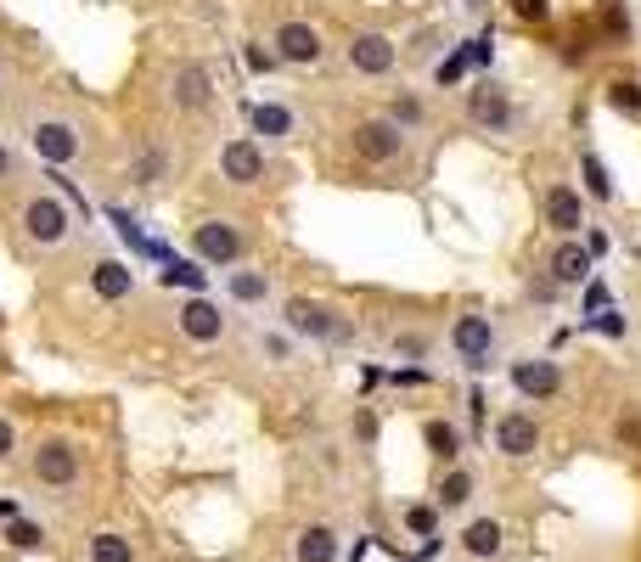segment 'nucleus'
I'll return each instance as SVG.
<instances>
[{"instance_id": "obj_16", "label": "nucleus", "mask_w": 641, "mask_h": 562, "mask_svg": "<svg viewBox=\"0 0 641 562\" xmlns=\"http://www.w3.org/2000/svg\"><path fill=\"white\" fill-rule=\"evenodd\" d=\"M270 51L282 57V68H316L327 57V40L310 23H282L277 34H270Z\"/></svg>"}, {"instance_id": "obj_44", "label": "nucleus", "mask_w": 641, "mask_h": 562, "mask_svg": "<svg viewBox=\"0 0 641 562\" xmlns=\"http://www.w3.org/2000/svg\"><path fill=\"white\" fill-rule=\"evenodd\" d=\"M602 304H613V299H608V281L591 275V281H585V310H602Z\"/></svg>"}, {"instance_id": "obj_35", "label": "nucleus", "mask_w": 641, "mask_h": 562, "mask_svg": "<svg viewBox=\"0 0 641 562\" xmlns=\"http://www.w3.org/2000/svg\"><path fill=\"white\" fill-rule=\"evenodd\" d=\"M585 332H602V338H624V332H630V321H624L613 304H602V310H591V315H585Z\"/></svg>"}, {"instance_id": "obj_14", "label": "nucleus", "mask_w": 641, "mask_h": 562, "mask_svg": "<svg viewBox=\"0 0 641 562\" xmlns=\"http://www.w3.org/2000/svg\"><path fill=\"white\" fill-rule=\"evenodd\" d=\"M490 450L507 455V461H529V455L540 450V422H534L529 411L495 417V422H490Z\"/></svg>"}, {"instance_id": "obj_37", "label": "nucleus", "mask_w": 641, "mask_h": 562, "mask_svg": "<svg viewBox=\"0 0 641 562\" xmlns=\"http://www.w3.org/2000/svg\"><path fill=\"white\" fill-rule=\"evenodd\" d=\"M400 360H428V349H433V338L428 332H394V343H389Z\"/></svg>"}, {"instance_id": "obj_5", "label": "nucleus", "mask_w": 641, "mask_h": 562, "mask_svg": "<svg viewBox=\"0 0 641 562\" xmlns=\"http://www.w3.org/2000/svg\"><path fill=\"white\" fill-rule=\"evenodd\" d=\"M282 327L310 343H354V321L321 299H282Z\"/></svg>"}, {"instance_id": "obj_15", "label": "nucleus", "mask_w": 641, "mask_h": 562, "mask_svg": "<svg viewBox=\"0 0 641 562\" xmlns=\"http://www.w3.org/2000/svg\"><path fill=\"white\" fill-rule=\"evenodd\" d=\"M540 220L552 225L558 237H580V231H585V192H580V185H569V180L545 185V198H540Z\"/></svg>"}, {"instance_id": "obj_8", "label": "nucleus", "mask_w": 641, "mask_h": 562, "mask_svg": "<svg viewBox=\"0 0 641 562\" xmlns=\"http://www.w3.org/2000/svg\"><path fill=\"white\" fill-rule=\"evenodd\" d=\"M349 147H354V158H360V163H378V169H383V163H400V158H405L411 136H405L394 119H383V113H378V119H360V124L349 130Z\"/></svg>"}, {"instance_id": "obj_40", "label": "nucleus", "mask_w": 641, "mask_h": 562, "mask_svg": "<svg viewBox=\"0 0 641 562\" xmlns=\"http://www.w3.org/2000/svg\"><path fill=\"white\" fill-rule=\"evenodd\" d=\"M468 57H473V68H490V57H495V34L484 29L479 40H468Z\"/></svg>"}, {"instance_id": "obj_18", "label": "nucleus", "mask_w": 641, "mask_h": 562, "mask_svg": "<svg viewBox=\"0 0 641 562\" xmlns=\"http://www.w3.org/2000/svg\"><path fill=\"white\" fill-rule=\"evenodd\" d=\"M242 119H248V136H259V141H288L299 130L288 102H242Z\"/></svg>"}, {"instance_id": "obj_21", "label": "nucleus", "mask_w": 641, "mask_h": 562, "mask_svg": "<svg viewBox=\"0 0 641 562\" xmlns=\"http://www.w3.org/2000/svg\"><path fill=\"white\" fill-rule=\"evenodd\" d=\"M90 288H97V299H108V304H124V299L136 293V270L108 253V259L90 264Z\"/></svg>"}, {"instance_id": "obj_42", "label": "nucleus", "mask_w": 641, "mask_h": 562, "mask_svg": "<svg viewBox=\"0 0 641 562\" xmlns=\"http://www.w3.org/2000/svg\"><path fill=\"white\" fill-rule=\"evenodd\" d=\"M558 293H563V288H558L552 275H534V281H529V299H534V304H552Z\"/></svg>"}, {"instance_id": "obj_10", "label": "nucleus", "mask_w": 641, "mask_h": 562, "mask_svg": "<svg viewBox=\"0 0 641 562\" xmlns=\"http://www.w3.org/2000/svg\"><path fill=\"white\" fill-rule=\"evenodd\" d=\"M343 57H349V73H360V79H389V73H400V40H394V34H378V29H360Z\"/></svg>"}, {"instance_id": "obj_4", "label": "nucleus", "mask_w": 641, "mask_h": 562, "mask_svg": "<svg viewBox=\"0 0 641 562\" xmlns=\"http://www.w3.org/2000/svg\"><path fill=\"white\" fill-rule=\"evenodd\" d=\"M29 147H34V158L51 163V169H79L84 152H90V136H84V124L68 119V113H34V119H29Z\"/></svg>"}, {"instance_id": "obj_30", "label": "nucleus", "mask_w": 641, "mask_h": 562, "mask_svg": "<svg viewBox=\"0 0 641 562\" xmlns=\"http://www.w3.org/2000/svg\"><path fill=\"white\" fill-rule=\"evenodd\" d=\"M383 119H394L405 136H417V130L428 124V102H422V97H411V90H400V97L389 102V113H383Z\"/></svg>"}, {"instance_id": "obj_38", "label": "nucleus", "mask_w": 641, "mask_h": 562, "mask_svg": "<svg viewBox=\"0 0 641 562\" xmlns=\"http://www.w3.org/2000/svg\"><path fill=\"white\" fill-rule=\"evenodd\" d=\"M259 349H264V360H293V332H264Z\"/></svg>"}, {"instance_id": "obj_29", "label": "nucleus", "mask_w": 641, "mask_h": 562, "mask_svg": "<svg viewBox=\"0 0 641 562\" xmlns=\"http://www.w3.org/2000/svg\"><path fill=\"white\" fill-rule=\"evenodd\" d=\"M439 518H444V512H439L433 501H405V506H400V529H405L411 540H439Z\"/></svg>"}, {"instance_id": "obj_36", "label": "nucleus", "mask_w": 641, "mask_h": 562, "mask_svg": "<svg viewBox=\"0 0 641 562\" xmlns=\"http://www.w3.org/2000/svg\"><path fill=\"white\" fill-rule=\"evenodd\" d=\"M242 68H248V73H277L282 57L270 51V46H259V40H248V46H242Z\"/></svg>"}, {"instance_id": "obj_19", "label": "nucleus", "mask_w": 641, "mask_h": 562, "mask_svg": "<svg viewBox=\"0 0 641 562\" xmlns=\"http://www.w3.org/2000/svg\"><path fill=\"white\" fill-rule=\"evenodd\" d=\"M455 545L468 551V562H495L507 551V523L501 518H473L462 534H455Z\"/></svg>"}, {"instance_id": "obj_48", "label": "nucleus", "mask_w": 641, "mask_h": 562, "mask_svg": "<svg viewBox=\"0 0 641 562\" xmlns=\"http://www.w3.org/2000/svg\"><path fill=\"white\" fill-rule=\"evenodd\" d=\"M455 7H462L468 18H484V12H490V0H455Z\"/></svg>"}, {"instance_id": "obj_34", "label": "nucleus", "mask_w": 641, "mask_h": 562, "mask_svg": "<svg viewBox=\"0 0 641 562\" xmlns=\"http://www.w3.org/2000/svg\"><path fill=\"white\" fill-rule=\"evenodd\" d=\"M163 281H169V288H187V293H209V275H203L198 264H187V259H174V264L163 270Z\"/></svg>"}, {"instance_id": "obj_31", "label": "nucleus", "mask_w": 641, "mask_h": 562, "mask_svg": "<svg viewBox=\"0 0 641 562\" xmlns=\"http://www.w3.org/2000/svg\"><path fill=\"white\" fill-rule=\"evenodd\" d=\"M7 545H12V551H46V529L18 512V518H7Z\"/></svg>"}, {"instance_id": "obj_6", "label": "nucleus", "mask_w": 641, "mask_h": 562, "mask_svg": "<svg viewBox=\"0 0 641 562\" xmlns=\"http://www.w3.org/2000/svg\"><path fill=\"white\" fill-rule=\"evenodd\" d=\"M192 253H198L203 264H214V270H237V264L248 259V237H242L237 220L209 214V220H198V231H192Z\"/></svg>"}, {"instance_id": "obj_17", "label": "nucleus", "mask_w": 641, "mask_h": 562, "mask_svg": "<svg viewBox=\"0 0 641 562\" xmlns=\"http://www.w3.org/2000/svg\"><path fill=\"white\" fill-rule=\"evenodd\" d=\"M545 275H552L558 288H585V281L597 275V259L585 253V242H580V237H558L552 259H545Z\"/></svg>"}, {"instance_id": "obj_2", "label": "nucleus", "mask_w": 641, "mask_h": 562, "mask_svg": "<svg viewBox=\"0 0 641 562\" xmlns=\"http://www.w3.org/2000/svg\"><path fill=\"white\" fill-rule=\"evenodd\" d=\"M18 237H23L29 248H40V253L68 248V242L79 237V214H73L57 192H29V198L18 203Z\"/></svg>"}, {"instance_id": "obj_23", "label": "nucleus", "mask_w": 641, "mask_h": 562, "mask_svg": "<svg viewBox=\"0 0 641 562\" xmlns=\"http://www.w3.org/2000/svg\"><path fill=\"white\" fill-rule=\"evenodd\" d=\"M422 444H428V455H433L439 466H455V461H462V450H468L462 428H455L450 417H428V422H422Z\"/></svg>"}, {"instance_id": "obj_12", "label": "nucleus", "mask_w": 641, "mask_h": 562, "mask_svg": "<svg viewBox=\"0 0 641 562\" xmlns=\"http://www.w3.org/2000/svg\"><path fill=\"white\" fill-rule=\"evenodd\" d=\"M169 102L180 113H209L220 102V90H214V68L209 62H180L169 73Z\"/></svg>"}, {"instance_id": "obj_20", "label": "nucleus", "mask_w": 641, "mask_h": 562, "mask_svg": "<svg viewBox=\"0 0 641 562\" xmlns=\"http://www.w3.org/2000/svg\"><path fill=\"white\" fill-rule=\"evenodd\" d=\"M473 495H479V473H473V466H462V461L444 466V479L433 484V506L439 512H468Z\"/></svg>"}, {"instance_id": "obj_41", "label": "nucleus", "mask_w": 641, "mask_h": 562, "mask_svg": "<svg viewBox=\"0 0 641 562\" xmlns=\"http://www.w3.org/2000/svg\"><path fill=\"white\" fill-rule=\"evenodd\" d=\"M18 455V422L12 417H0V466H7Z\"/></svg>"}, {"instance_id": "obj_24", "label": "nucleus", "mask_w": 641, "mask_h": 562, "mask_svg": "<svg viewBox=\"0 0 641 562\" xmlns=\"http://www.w3.org/2000/svg\"><path fill=\"white\" fill-rule=\"evenodd\" d=\"M169 169H174L169 147H163V141H147V147L136 152V163H130V180L141 185V192H152V185H163V180H169Z\"/></svg>"}, {"instance_id": "obj_7", "label": "nucleus", "mask_w": 641, "mask_h": 562, "mask_svg": "<svg viewBox=\"0 0 641 562\" xmlns=\"http://www.w3.org/2000/svg\"><path fill=\"white\" fill-rule=\"evenodd\" d=\"M507 383H512V394L529 400V405H552V400L563 394V360H552V354H523V360L507 365Z\"/></svg>"}, {"instance_id": "obj_27", "label": "nucleus", "mask_w": 641, "mask_h": 562, "mask_svg": "<svg viewBox=\"0 0 641 562\" xmlns=\"http://www.w3.org/2000/svg\"><path fill=\"white\" fill-rule=\"evenodd\" d=\"M580 180H585L580 192H585L591 203H613V198H619V185H613V169H608L597 152H580Z\"/></svg>"}, {"instance_id": "obj_43", "label": "nucleus", "mask_w": 641, "mask_h": 562, "mask_svg": "<svg viewBox=\"0 0 641 562\" xmlns=\"http://www.w3.org/2000/svg\"><path fill=\"white\" fill-rule=\"evenodd\" d=\"M512 12H518L523 23H540L545 12H552V7H545V0H512Z\"/></svg>"}, {"instance_id": "obj_46", "label": "nucleus", "mask_w": 641, "mask_h": 562, "mask_svg": "<svg viewBox=\"0 0 641 562\" xmlns=\"http://www.w3.org/2000/svg\"><path fill=\"white\" fill-rule=\"evenodd\" d=\"M354 439H360V444H372V439H378V422H372V411H360V417H354Z\"/></svg>"}, {"instance_id": "obj_25", "label": "nucleus", "mask_w": 641, "mask_h": 562, "mask_svg": "<svg viewBox=\"0 0 641 562\" xmlns=\"http://www.w3.org/2000/svg\"><path fill=\"white\" fill-rule=\"evenodd\" d=\"M84 562H136V545L119 529H90L84 534Z\"/></svg>"}, {"instance_id": "obj_13", "label": "nucleus", "mask_w": 641, "mask_h": 562, "mask_svg": "<svg viewBox=\"0 0 641 562\" xmlns=\"http://www.w3.org/2000/svg\"><path fill=\"white\" fill-rule=\"evenodd\" d=\"M174 327H180V338H187V343H198V349H214V343L226 338V310H220L209 293H192L187 304L174 310Z\"/></svg>"}, {"instance_id": "obj_3", "label": "nucleus", "mask_w": 641, "mask_h": 562, "mask_svg": "<svg viewBox=\"0 0 641 562\" xmlns=\"http://www.w3.org/2000/svg\"><path fill=\"white\" fill-rule=\"evenodd\" d=\"M29 473L40 490L51 495H73L84 484V450L68 439V433H46L34 450H29Z\"/></svg>"}, {"instance_id": "obj_11", "label": "nucleus", "mask_w": 641, "mask_h": 562, "mask_svg": "<svg viewBox=\"0 0 641 562\" xmlns=\"http://www.w3.org/2000/svg\"><path fill=\"white\" fill-rule=\"evenodd\" d=\"M270 174V158H264V141L259 136H231L220 147V180L237 185V192H248V185H259Z\"/></svg>"}, {"instance_id": "obj_32", "label": "nucleus", "mask_w": 641, "mask_h": 562, "mask_svg": "<svg viewBox=\"0 0 641 562\" xmlns=\"http://www.w3.org/2000/svg\"><path fill=\"white\" fill-rule=\"evenodd\" d=\"M468 62H473V57H468V40H462L455 51H444V57L433 62V84H444V90L462 84V79H468Z\"/></svg>"}, {"instance_id": "obj_26", "label": "nucleus", "mask_w": 641, "mask_h": 562, "mask_svg": "<svg viewBox=\"0 0 641 562\" xmlns=\"http://www.w3.org/2000/svg\"><path fill=\"white\" fill-rule=\"evenodd\" d=\"M226 293H231V304L259 310V304L270 299V275H264V270H226Z\"/></svg>"}, {"instance_id": "obj_33", "label": "nucleus", "mask_w": 641, "mask_h": 562, "mask_svg": "<svg viewBox=\"0 0 641 562\" xmlns=\"http://www.w3.org/2000/svg\"><path fill=\"white\" fill-rule=\"evenodd\" d=\"M602 102H608L613 113H624V119H641V84H630V79H613V84L602 90Z\"/></svg>"}, {"instance_id": "obj_45", "label": "nucleus", "mask_w": 641, "mask_h": 562, "mask_svg": "<svg viewBox=\"0 0 641 562\" xmlns=\"http://www.w3.org/2000/svg\"><path fill=\"white\" fill-rule=\"evenodd\" d=\"M7 180H18V152L0 141V185H7Z\"/></svg>"}, {"instance_id": "obj_9", "label": "nucleus", "mask_w": 641, "mask_h": 562, "mask_svg": "<svg viewBox=\"0 0 641 562\" xmlns=\"http://www.w3.org/2000/svg\"><path fill=\"white\" fill-rule=\"evenodd\" d=\"M450 354L462 360L468 371H484L495 360V321L484 310H462L450 321Z\"/></svg>"}, {"instance_id": "obj_22", "label": "nucleus", "mask_w": 641, "mask_h": 562, "mask_svg": "<svg viewBox=\"0 0 641 562\" xmlns=\"http://www.w3.org/2000/svg\"><path fill=\"white\" fill-rule=\"evenodd\" d=\"M338 551H343V534L332 523H304L293 534V562H338Z\"/></svg>"}, {"instance_id": "obj_1", "label": "nucleus", "mask_w": 641, "mask_h": 562, "mask_svg": "<svg viewBox=\"0 0 641 562\" xmlns=\"http://www.w3.org/2000/svg\"><path fill=\"white\" fill-rule=\"evenodd\" d=\"M462 108H468V124H473L479 136H490V141H512V136L523 130V113H518V102H512V90H507L501 79H490V73H473V79H468Z\"/></svg>"}, {"instance_id": "obj_28", "label": "nucleus", "mask_w": 641, "mask_h": 562, "mask_svg": "<svg viewBox=\"0 0 641 562\" xmlns=\"http://www.w3.org/2000/svg\"><path fill=\"white\" fill-rule=\"evenodd\" d=\"M444 46H450V34H444L439 23H422V29L411 34V46L400 51V62H417V68H433V62L444 57Z\"/></svg>"}, {"instance_id": "obj_39", "label": "nucleus", "mask_w": 641, "mask_h": 562, "mask_svg": "<svg viewBox=\"0 0 641 562\" xmlns=\"http://www.w3.org/2000/svg\"><path fill=\"white\" fill-rule=\"evenodd\" d=\"M580 237H585V253H591V259H608V253H613V237H608L602 225H585Z\"/></svg>"}, {"instance_id": "obj_49", "label": "nucleus", "mask_w": 641, "mask_h": 562, "mask_svg": "<svg viewBox=\"0 0 641 562\" xmlns=\"http://www.w3.org/2000/svg\"><path fill=\"white\" fill-rule=\"evenodd\" d=\"M0 79H7V68H0Z\"/></svg>"}, {"instance_id": "obj_47", "label": "nucleus", "mask_w": 641, "mask_h": 562, "mask_svg": "<svg viewBox=\"0 0 641 562\" xmlns=\"http://www.w3.org/2000/svg\"><path fill=\"white\" fill-rule=\"evenodd\" d=\"M468 417H473V433H479V428H484V389L468 394Z\"/></svg>"}]
</instances>
